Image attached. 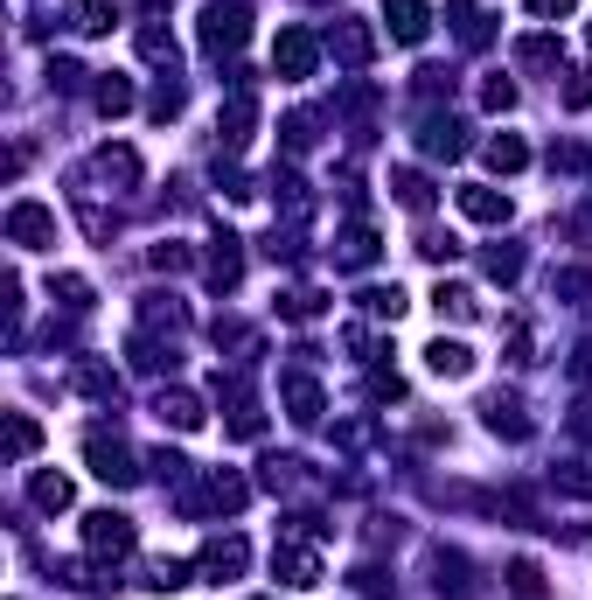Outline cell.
<instances>
[{
    "label": "cell",
    "mask_w": 592,
    "mask_h": 600,
    "mask_svg": "<svg viewBox=\"0 0 592 600\" xmlns=\"http://www.w3.org/2000/svg\"><path fill=\"white\" fill-rule=\"evenodd\" d=\"M244 35H252V0H209L202 8V49L209 56L244 49Z\"/></svg>",
    "instance_id": "cell-1"
},
{
    "label": "cell",
    "mask_w": 592,
    "mask_h": 600,
    "mask_svg": "<svg viewBox=\"0 0 592 600\" xmlns=\"http://www.w3.org/2000/svg\"><path fill=\"white\" fill-rule=\"evenodd\" d=\"M202 503H209V510H223V517H237V510H244V503H252V482H244V475H231V468H209V482H202V496H182V510H188V517H196V510H202Z\"/></svg>",
    "instance_id": "cell-2"
},
{
    "label": "cell",
    "mask_w": 592,
    "mask_h": 600,
    "mask_svg": "<svg viewBox=\"0 0 592 600\" xmlns=\"http://www.w3.org/2000/svg\"><path fill=\"white\" fill-rule=\"evenodd\" d=\"M84 461H91V475H98V482H112V489H132V482H140L132 454H126L112 434H91V440H84Z\"/></svg>",
    "instance_id": "cell-3"
},
{
    "label": "cell",
    "mask_w": 592,
    "mask_h": 600,
    "mask_svg": "<svg viewBox=\"0 0 592 600\" xmlns=\"http://www.w3.org/2000/svg\"><path fill=\"white\" fill-rule=\"evenodd\" d=\"M84 545H91V558H126V552H132V517L91 510V517H84Z\"/></svg>",
    "instance_id": "cell-4"
},
{
    "label": "cell",
    "mask_w": 592,
    "mask_h": 600,
    "mask_svg": "<svg viewBox=\"0 0 592 600\" xmlns=\"http://www.w3.org/2000/svg\"><path fill=\"white\" fill-rule=\"evenodd\" d=\"M314 64H321V43H314V35H307V28H286V35H279V43H272V70H279V78H286V84H300V78H314Z\"/></svg>",
    "instance_id": "cell-5"
},
{
    "label": "cell",
    "mask_w": 592,
    "mask_h": 600,
    "mask_svg": "<svg viewBox=\"0 0 592 600\" xmlns=\"http://www.w3.org/2000/svg\"><path fill=\"white\" fill-rule=\"evenodd\" d=\"M8 245H22V252L56 245V210H43V203H14L8 210Z\"/></svg>",
    "instance_id": "cell-6"
},
{
    "label": "cell",
    "mask_w": 592,
    "mask_h": 600,
    "mask_svg": "<svg viewBox=\"0 0 592 600\" xmlns=\"http://www.w3.org/2000/svg\"><path fill=\"white\" fill-rule=\"evenodd\" d=\"M217 399H223V412H231V434L237 440H258L265 434V412H258V399H252V384H244V378H217Z\"/></svg>",
    "instance_id": "cell-7"
},
{
    "label": "cell",
    "mask_w": 592,
    "mask_h": 600,
    "mask_svg": "<svg viewBox=\"0 0 592 600\" xmlns=\"http://www.w3.org/2000/svg\"><path fill=\"white\" fill-rule=\"evenodd\" d=\"M272 573H279V587H321V558L300 538H279L272 545Z\"/></svg>",
    "instance_id": "cell-8"
},
{
    "label": "cell",
    "mask_w": 592,
    "mask_h": 600,
    "mask_svg": "<svg viewBox=\"0 0 592 600\" xmlns=\"http://www.w3.org/2000/svg\"><path fill=\"white\" fill-rule=\"evenodd\" d=\"M252 126H258V99H252V91H231V105H223L217 112V134H223V154H237V147L244 140H252Z\"/></svg>",
    "instance_id": "cell-9"
},
{
    "label": "cell",
    "mask_w": 592,
    "mask_h": 600,
    "mask_svg": "<svg viewBox=\"0 0 592 600\" xmlns=\"http://www.w3.org/2000/svg\"><path fill=\"white\" fill-rule=\"evenodd\" d=\"M418 147H426L432 161H461V154H467V126L446 119V112H432V119L418 126Z\"/></svg>",
    "instance_id": "cell-10"
},
{
    "label": "cell",
    "mask_w": 592,
    "mask_h": 600,
    "mask_svg": "<svg viewBox=\"0 0 592 600\" xmlns=\"http://www.w3.org/2000/svg\"><path fill=\"white\" fill-rule=\"evenodd\" d=\"M202 279L217 293H231L237 279H244V252H237V238H217V245H209V258H202Z\"/></svg>",
    "instance_id": "cell-11"
},
{
    "label": "cell",
    "mask_w": 592,
    "mask_h": 600,
    "mask_svg": "<svg viewBox=\"0 0 592 600\" xmlns=\"http://www.w3.org/2000/svg\"><path fill=\"white\" fill-rule=\"evenodd\" d=\"M244 566H252V545H244V538H209L202 545V573L209 579H237Z\"/></svg>",
    "instance_id": "cell-12"
},
{
    "label": "cell",
    "mask_w": 592,
    "mask_h": 600,
    "mask_svg": "<svg viewBox=\"0 0 592 600\" xmlns=\"http://www.w3.org/2000/svg\"><path fill=\"white\" fill-rule=\"evenodd\" d=\"M384 22L397 43H426V28H432V8L426 0H384Z\"/></svg>",
    "instance_id": "cell-13"
},
{
    "label": "cell",
    "mask_w": 592,
    "mask_h": 600,
    "mask_svg": "<svg viewBox=\"0 0 592 600\" xmlns=\"http://www.w3.org/2000/svg\"><path fill=\"white\" fill-rule=\"evenodd\" d=\"M328 49H335V64H349V70H362L376 56V35L362 28V22H335V35H328Z\"/></svg>",
    "instance_id": "cell-14"
},
{
    "label": "cell",
    "mask_w": 592,
    "mask_h": 600,
    "mask_svg": "<svg viewBox=\"0 0 592 600\" xmlns=\"http://www.w3.org/2000/svg\"><path fill=\"white\" fill-rule=\"evenodd\" d=\"M461 217L495 231V223H509V196H502V189H481V182H467V189H461Z\"/></svg>",
    "instance_id": "cell-15"
},
{
    "label": "cell",
    "mask_w": 592,
    "mask_h": 600,
    "mask_svg": "<svg viewBox=\"0 0 592 600\" xmlns=\"http://www.w3.org/2000/svg\"><path fill=\"white\" fill-rule=\"evenodd\" d=\"M154 412H161V426H175V434H196V426H202V399H196V391H161Z\"/></svg>",
    "instance_id": "cell-16"
},
{
    "label": "cell",
    "mask_w": 592,
    "mask_h": 600,
    "mask_svg": "<svg viewBox=\"0 0 592 600\" xmlns=\"http://www.w3.org/2000/svg\"><path fill=\"white\" fill-rule=\"evenodd\" d=\"M279 399H286V412H293L300 426H314V419H321V384H314V378H300V370L279 384Z\"/></svg>",
    "instance_id": "cell-17"
},
{
    "label": "cell",
    "mask_w": 592,
    "mask_h": 600,
    "mask_svg": "<svg viewBox=\"0 0 592 600\" xmlns=\"http://www.w3.org/2000/svg\"><path fill=\"white\" fill-rule=\"evenodd\" d=\"M446 22H453V35H461L467 49H481L488 35H495V28H488V8H474V0H453V8H446Z\"/></svg>",
    "instance_id": "cell-18"
},
{
    "label": "cell",
    "mask_w": 592,
    "mask_h": 600,
    "mask_svg": "<svg viewBox=\"0 0 592 600\" xmlns=\"http://www.w3.org/2000/svg\"><path fill=\"white\" fill-rule=\"evenodd\" d=\"M481 419H488V434H502V440H530V419H523V405H515V399H488Z\"/></svg>",
    "instance_id": "cell-19"
},
{
    "label": "cell",
    "mask_w": 592,
    "mask_h": 600,
    "mask_svg": "<svg viewBox=\"0 0 592 600\" xmlns=\"http://www.w3.org/2000/svg\"><path fill=\"white\" fill-rule=\"evenodd\" d=\"M426 364H432V378H467V370H474V349H467V343H446V335H439V343L426 349Z\"/></svg>",
    "instance_id": "cell-20"
},
{
    "label": "cell",
    "mask_w": 592,
    "mask_h": 600,
    "mask_svg": "<svg viewBox=\"0 0 592 600\" xmlns=\"http://www.w3.org/2000/svg\"><path fill=\"white\" fill-rule=\"evenodd\" d=\"M481 154H488V168H495V175H523V168H530V147L515 140V134H495V140L481 147Z\"/></svg>",
    "instance_id": "cell-21"
},
{
    "label": "cell",
    "mask_w": 592,
    "mask_h": 600,
    "mask_svg": "<svg viewBox=\"0 0 592 600\" xmlns=\"http://www.w3.org/2000/svg\"><path fill=\"white\" fill-rule=\"evenodd\" d=\"M91 105H98L105 119H119V112H132V84L119 78V70H105V78L91 84Z\"/></svg>",
    "instance_id": "cell-22"
},
{
    "label": "cell",
    "mask_w": 592,
    "mask_h": 600,
    "mask_svg": "<svg viewBox=\"0 0 592 600\" xmlns=\"http://www.w3.org/2000/svg\"><path fill=\"white\" fill-rule=\"evenodd\" d=\"M391 196H397V203H405V210H418V217H426V210H432V182H426V175H418V168H397V175H391Z\"/></svg>",
    "instance_id": "cell-23"
},
{
    "label": "cell",
    "mask_w": 592,
    "mask_h": 600,
    "mask_svg": "<svg viewBox=\"0 0 592 600\" xmlns=\"http://www.w3.org/2000/svg\"><path fill=\"white\" fill-rule=\"evenodd\" d=\"M405 308H411V300L397 287H362V314H370V322H397Z\"/></svg>",
    "instance_id": "cell-24"
},
{
    "label": "cell",
    "mask_w": 592,
    "mask_h": 600,
    "mask_svg": "<svg viewBox=\"0 0 592 600\" xmlns=\"http://www.w3.org/2000/svg\"><path fill=\"white\" fill-rule=\"evenodd\" d=\"M112 22H119L112 0H84V8H70V28H78V35H105Z\"/></svg>",
    "instance_id": "cell-25"
},
{
    "label": "cell",
    "mask_w": 592,
    "mask_h": 600,
    "mask_svg": "<svg viewBox=\"0 0 592 600\" xmlns=\"http://www.w3.org/2000/svg\"><path fill=\"white\" fill-rule=\"evenodd\" d=\"M35 447H43V426H35L28 412H14V419H8V461H28Z\"/></svg>",
    "instance_id": "cell-26"
},
{
    "label": "cell",
    "mask_w": 592,
    "mask_h": 600,
    "mask_svg": "<svg viewBox=\"0 0 592 600\" xmlns=\"http://www.w3.org/2000/svg\"><path fill=\"white\" fill-rule=\"evenodd\" d=\"M98 175H112V182H140V154H132V147H98Z\"/></svg>",
    "instance_id": "cell-27"
},
{
    "label": "cell",
    "mask_w": 592,
    "mask_h": 600,
    "mask_svg": "<svg viewBox=\"0 0 592 600\" xmlns=\"http://www.w3.org/2000/svg\"><path fill=\"white\" fill-rule=\"evenodd\" d=\"M78 391L84 399H119V370H105V364H78Z\"/></svg>",
    "instance_id": "cell-28"
},
{
    "label": "cell",
    "mask_w": 592,
    "mask_h": 600,
    "mask_svg": "<svg viewBox=\"0 0 592 600\" xmlns=\"http://www.w3.org/2000/svg\"><path fill=\"white\" fill-rule=\"evenodd\" d=\"M558 43H550V35H523V43H515V64H523V70H550V64H558Z\"/></svg>",
    "instance_id": "cell-29"
},
{
    "label": "cell",
    "mask_w": 592,
    "mask_h": 600,
    "mask_svg": "<svg viewBox=\"0 0 592 600\" xmlns=\"http://www.w3.org/2000/svg\"><path fill=\"white\" fill-rule=\"evenodd\" d=\"M28 496H35V510H49V517H56V510H70V482H63V475H35V482H28Z\"/></svg>",
    "instance_id": "cell-30"
},
{
    "label": "cell",
    "mask_w": 592,
    "mask_h": 600,
    "mask_svg": "<svg viewBox=\"0 0 592 600\" xmlns=\"http://www.w3.org/2000/svg\"><path fill=\"white\" fill-rule=\"evenodd\" d=\"M140 56H147V64H161V70H175V56H182V49H175V35H167V28L147 22V28H140Z\"/></svg>",
    "instance_id": "cell-31"
},
{
    "label": "cell",
    "mask_w": 592,
    "mask_h": 600,
    "mask_svg": "<svg viewBox=\"0 0 592 600\" xmlns=\"http://www.w3.org/2000/svg\"><path fill=\"white\" fill-rule=\"evenodd\" d=\"M550 482H558L565 496H579V503H592V468H585V461H558V468H550Z\"/></svg>",
    "instance_id": "cell-32"
},
{
    "label": "cell",
    "mask_w": 592,
    "mask_h": 600,
    "mask_svg": "<svg viewBox=\"0 0 592 600\" xmlns=\"http://www.w3.org/2000/svg\"><path fill=\"white\" fill-rule=\"evenodd\" d=\"M321 308H328V293H314V287H293V293L279 300V314H286V322H314Z\"/></svg>",
    "instance_id": "cell-33"
},
{
    "label": "cell",
    "mask_w": 592,
    "mask_h": 600,
    "mask_svg": "<svg viewBox=\"0 0 592 600\" xmlns=\"http://www.w3.org/2000/svg\"><path fill=\"white\" fill-rule=\"evenodd\" d=\"M341 266H370V258H376V231H370V223H356V231L349 238H341Z\"/></svg>",
    "instance_id": "cell-34"
},
{
    "label": "cell",
    "mask_w": 592,
    "mask_h": 600,
    "mask_svg": "<svg viewBox=\"0 0 592 600\" xmlns=\"http://www.w3.org/2000/svg\"><path fill=\"white\" fill-rule=\"evenodd\" d=\"M432 308L453 314V322H474V293H467V287H446V279L432 287Z\"/></svg>",
    "instance_id": "cell-35"
},
{
    "label": "cell",
    "mask_w": 592,
    "mask_h": 600,
    "mask_svg": "<svg viewBox=\"0 0 592 600\" xmlns=\"http://www.w3.org/2000/svg\"><path fill=\"white\" fill-rule=\"evenodd\" d=\"M147 587L175 593V587H188V566H182V558H154V566H147Z\"/></svg>",
    "instance_id": "cell-36"
},
{
    "label": "cell",
    "mask_w": 592,
    "mask_h": 600,
    "mask_svg": "<svg viewBox=\"0 0 592 600\" xmlns=\"http://www.w3.org/2000/svg\"><path fill=\"white\" fill-rule=\"evenodd\" d=\"M488 279H502V287H509V279H523V252H515V245H495V252H488Z\"/></svg>",
    "instance_id": "cell-37"
},
{
    "label": "cell",
    "mask_w": 592,
    "mask_h": 600,
    "mask_svg": "<svg viewBox=\"0 0 592 600\" xmlns=\"http://www.w3.org/2000/svg\"><path fill=\"white\" fill-rule=\"evenodd\" d=\"M258 482H265V489H293V482H300V461H286V454H272V461L258 468Z\"/></svg>",
    "instance_id": "cell-38"
},
{
    "label": "cell",
    "mask_w": 592,
    "mask_h": 600,
    "mask_svg": "<svg viewBox=\"0 0 592 600\" xmlns=\"http://www.w3.org/2000/svg\"><path fill=\"white\" fill-rule=\"evenodd\" d=\"M509 587H515V600H537V593H544V573L530 566V558H515V566H509Z\"/></svg>",
    "instance_id": "cell-39"
},
{
    "label": "cell",
    "mask_w": 592,
    "mask_h": 600,
    "mask_svg": "<svg viewBox=\"0 0 592 600\" xmlns=\"http://www.w3.org/2000/svg\"><path fill=\"white\" fill-rule=\"evenodd\" d=\"M49 293L63 300V308H91V279H84V273H63V279H56Z\"/></svg>",
    "instance_id": "cell-40"
},
{
    "label": "cell",
    "mask_w": 592,
    "mask_h": 600,
    "mask_svg": "<svg viewBox=\"0 0 592 600\" xmlns=\"http://www.w3.org/2000/svg\"><path fill=\"white\" fill-rule=\"evenodd\" d=\"M279 134H286V147H293V154H307V147H314V112H293Z\"/></svg>",
    "instance_id": "cell-41"
},
{
    "label": "cell",
    "mask_w": 592,
    "mask_h": 600,
    "mask_svg": "<svg viewBox=\"0 0 592 600\" xmlns=\"http://www.w3.org/2000/svg\"><path fill=\"white\" fill-rule=\"evenodd\" d=\"M188 266H196L188 245H154V273H188Z\"/></svg>",
    "instance_id": "cell-42"
},
{
    "label": "cell",
    "mask_w": 592,
    "mask_h": 600,
    "mask_svg": "<svg viewBox=\"0 0 592 600\" xmlns=\"http://www.w3.org/2000/svg\"><path fill=\"white\" fill-rule=\"evenodd\" d=\"M550 293H558V300H592V273H558Z\"/></svg>",
    "instance_id": "cell-43"
},
{
    "label": "cell",
    "mask_w": 592,
    "mask_h": 600,
    "mask_svg": "<svg viewBox=\"0 0 592 600\" xmlns=\"http://www.w3.org/2000/svg\"><path fill=\"white\" fill-rule=\"evenodd\" d=\"M565 105H571V112L592 105V70H571V78H565Z\"/></svg>",
    "instance_id": "cell-44"
},
{
    "label": "cell",
    "mask_w": 592,
    "mask_h": 600,
    "mask_svg": "<svg viewBox=\"0 0 592 600\" xmlns=\"http://www.w3.org/2000/svg\"><path fill=\"white\" fill-rule=\"evenodd\" d=\"M481 105H488V112H509V105H515V84H509V78H488V84H481Z\"/></svg>",
    "instance_id": "cell-45"
},
{
    "label": "cell",
    "mask_w": 592,
    "mask_h": 600,
    "mask_svg": "<svg viewBox=\"0 0 592 600\" xmlns=\"http://www.w3.org/2000/svg\"><path fill=\"white\" fill-rule=\"evenodd\" d=\"M530 14L537 22H565V14H579V0H530Z\"/></svg>",
    "instance_id": "cell-46"
},
{
    "label": "cell",
    "mask_w": 592,
    "mask_h": 600,
    "mask_svg": "<svg viewBox=\"0 0 592 600\" xmlns=\"http://www.w3.org/2000/svg\"><path fill=\"white\" fill-rule=\"evenodd\" d=\"M49 84H56V91H78V84H84V70H78V64H63V56H56V64H49Z\"/></svg>",
    "instance_id": "cell-47"
},
{
    "label": "cell",
    "mask_w": 592,
    "mask_h": 600,
    "mask_svg": "<svg viewBox=\"0 0 592 600\" xmlns=\"http://www.w3.org/2000/svg\"><path fill=\"white\" fill-rule=\"evenodd\" d=\"M370 399H405V378H397V370H376V378H370Z\"/></svg>",
    "instance_id": "cell-48"
},
{
    "label": "cell",
    "mask_w": 592,
    "mask_h": 600,
    "mask_svg": "<svg viewBox=\"0 0 592 600\" xmlns=\"http://www.w3.org/2000/svg\"><path fill=\"white\" fill-rule=\"evenodd\" d=\"M175 112H182V84H161L154 91V119H175Z\"/></svg>",
    "instance_id": "cell-49"
},
{
    "label": "cell",
    "mask_w": 592,
    "mask_h": 600,
    "mask_svg": "<svg viewBox=\"0 0 592 600\" xmlns=\"http://www.w3.org/2000/svg\"><path fill=\"white\" fill-rule=\"evenodd\" d=\"M509 364H530V322H509Z\"/></svg>",
    "instance_id": "cell-50"
},
{
    "label": "cell",
    "mask_w": 592,
    "mask_h": 600,
    "mask_svg": "<svg viewBox=\"0 0 592 600\" xmlns=\"http://www.w3.org/2000/svg\"><path fill=\"white\" fill-rule=\"evenodd\" d=\"M418 252H426V258H453L461 245H453V238H439V231H426V238H418Z\"/></svg>",
    "instance_id": "cell-51"
},
{
    "label": "cell",
    "mask_w": 592,
    "mask_h": 600,
    "mask_svg": "<svg viewBox=\"0 0 592 600\" xmlns=\"http://www.w3.org/2000/svg\"><path fill=\"white\" fill-rule=\"evenodd\" d=\"M154 468H161V482H182V475H188V461H182V454H167V447L154 454Z\"/></svg>",
    "instance_id": "cell-52"
},
{
    "label": "cell",
    "mask_w": 592,
    "mask_h": 600,
    "mask_svg": "<svg viewBox=\"0 0 592 600\" xmlns=\"http://www.w3.org/2000/svg\"><path fill=\"white\" fill-rule=\"evenodd\" d=\"M84 231H91V238H112V231H119V223H112L105 210H91V203H84Z\"/></svg>",
    "instance_id": "cell-53"
},
{
    "label": "cell",
    "mask_w": 592,
    "mask_h": 600,
    "mask_svg": "<svg viewBox=\"0 0 592 600\" xmlns=\"http://www.w3.org/2000/svg\"><path fill=\"white\" fill-rule=\"evenodd\" d=\"M571 434L592 440V399H585V405H571Z\"/></svg>",
    "instance_id": "cell-54"
},
{
    "label": "cell",
    "mask_w": 592,
    "mask_h": 600,
    "mask_svg": "<svg viewBox=\"0 0 592 600\" xmlns=\"http://www.w3.org/2000/svg\"><path fill=\"white\" fill-rule=\"evenodd\" d=\"M571 378H579V384H592V349H579V356H571Z\"/></svg>",
    "instance_id": "cell-55"
},
{
    "label": "cell",
    "mask_w": 592,
    "mask_h": 600,
    "mask_svg": "<svg viewBox=\"0 0 592 600\" xmlns=\"http://www.w3.org/2000/svg\"><path fill=\"white\" fill-rule=\"evenodd\" d=\"M585 43H592V28H585Z\"/></svg>",
    "instance_id": "cell-56"
},
{
    "label": "cell",
    "mask_w": 592,
    "mask_h": 600,
    "mask_svg": "<svg viewBox=\"0 0 592 600\" xmlns=\"http://www.w3.org/2000/svg\"><path fill=\"white\" fill-rule=\"evenodd\" d=\"M252 600H265V593H252Z\"/></svg>",
    "instance_id": "cell-57"
}]
</instances>
